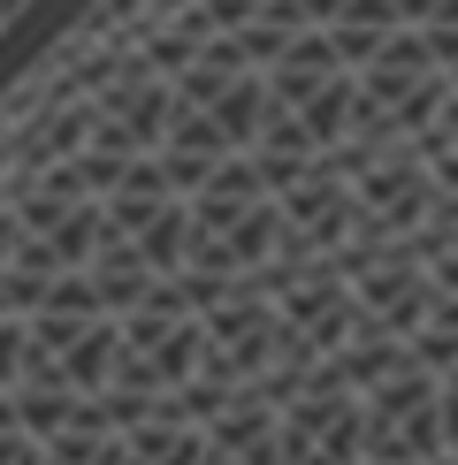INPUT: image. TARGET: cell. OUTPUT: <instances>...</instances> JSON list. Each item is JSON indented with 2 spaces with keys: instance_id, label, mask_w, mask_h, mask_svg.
I'll return each instance as SVG.
<instances>
[{
  "instance_id": "cell-4",
  "label": "cell",
  "mask_w": 458,
  "mask_h": 465,
  "mask_svg": "<svg viewBox=\"0 0 458 465\" xmlns=\"http://www.w3.org/2000/svg\"><path fill=\"white\" fill-rule=\"evenodd\" d=\"M15 229H24V244L46 252L62 275H76V267L100 252V237H107V206L69 199V191H46V183H15Z\"/></svg>"
},
{
  "instance_id": "cell-5",
  "label": "cell",
  "mask_w": 458,
  "mask_h": 465,
  "mask_svg": "<svg viewBox=\"0 0 458 465\" xmlns=\"http://www.w3.org/2000/svg\"><path fill=\"white\" fill-rule=\"evenodd\" d=\"M199 465H283V442H275V404L260 390L229 397L222 412L199 420Z\"/></svg>"
},
{
  "instance_id": "cell-8",
  "label": "cell",
  "mask_w": 458,
  "mask_h": 465,
  "mask_svg": "<svg viewBox=\"0 0 458 465\" xmlns=\"http://www.w3.org/2000/svg\"><path fill=\"white\" fill-rule=\"evenodd\" d=\"M435 420H443V458H458V359L435 374Z\"/></svg>"
},
{
  "instance_id": "cell-2",
  "label": "cell",
  "mask_w": 458,
  "mask_h": 465,
  "mask_svg": "<svg viewBox=\"0 0 458 465\" xmlns=\"http://www.w3.org/2000/svg\"><path fill=\"white\" fill-rule=\"evenodd\" d=\"M275 442L283 465H359V390L329 359L275 404Z\"/></svg>"
},
{
  "instance_id": "cell-6",
  "label": "cell",
  "mask_w": 458,
  "mask_h": 465,
  "mask_svg": "<svg viewBox=\"0 0 458 465\" xmlns=\"http://www.w3.org/2000/svg\"><path fill=\"white\" fill-rule=\"evenodd\" d=\"M85 282H92V298H100V313L107 321H123V313H138V305L153 298V267L138 260V244H123V237H100V252L85 260Z\"/></svg>"
},
{
  "instance_id": "cell-7",
  "label": "cell",
  "mask_w": 458,
  "mask_h": 465,
  "mask_svg": "<svg viewBox=\"0 0 458 465\" xmlns=\"http://www.w3.org/2000/svg\"><path fill=\"white\" fill-rule=\"evenodd\" d=\"M38 465H123V428L92 404L76 428H62L54 442H38Z\"/></svg>"
},
{
  "instance_id": "cell-1",
  "label": "cell",
  "mask_w": 458,
  "mask_h": 465,
  "mask_svg": "<svg viewBox=\"0 0 458 465\" xmlns=\"http://www.w3.org/2000/svg\"><path fill=\"white\" fill-rule=\"evenodd\" d=\"M359 465H443V420H435V374L397 366L390 381L359 390Z\"/></svg>"
},
{
  "instance_id": "cell-3",
  "label": "cell",
  "mask_w": 458,
  "mask_h": 465,
  "mask_svg": "<svg viewBox=\"0 0 458 465\" xmlns=\"http://www.w3.org/2000/svg\"><path fill=\"white\" fill-rule=\"evenodd\" d=\"M92 107H100V123H92V145L114 153V161H145V153H161L168 123H176V84H168V76L153 69L138 46H130V54H123V69H114L107 84L92 92Z\"/></svg>"
}]
</instances>
